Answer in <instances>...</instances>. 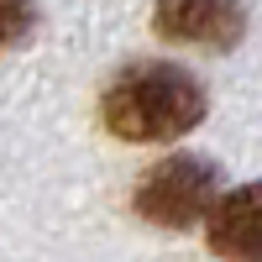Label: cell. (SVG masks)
<instances>
[{"label":"cell","mask_w":262,"mask_h":262,"mask_svg":"<svg viewBox=\"0 0 262 262\" xmlns=\"http://www.w3.org/2000/svg\"><path fill=\"white\" fill-rule=\"evenodd\" d=\"M137 210H142V221L168 226V231L210 221V210H215V168L205 158H168L158 168H147L142 184H137Z\"/></svg>","instance_id":"cell-2"},{"label":"cell","mask_w":262,"mask_h":262,"mask_svg":"<svg viewBox=\"0 0 262 262\" xmlns=\"http://www.w3.org/2000/svg\"><path fill=\"white\" fill-rule=\"evenodd\" d=\"M32 32V0H0V48Z\"/></svg>","instance_id":"cell-5"},{"label":"cell","mask_w":262,"mask_h":262,"mask_svg":"<svg viewBox=\"0 0 262 262\" xmlns=\"http://www.w3.org/2000/svg\"><path fill=\"white\" fill-rule=\"evenodd\" d=\"M158 32L168 42H194V48H231L242 37V6L236 0H158Z\"/></svg>","instance_id":"cell-3"},{"label":"cell","mask_w":262,"mask_h":262,"mask_svg":"<svg viewBox=\"0 0 262 262\" xmlns=\"http://www.w3.org/2000/svg\"><path fill=\"white\" fill-rule=\"evenodd\" d=\"M210 247L226 262H262V184H247L226 200H215Z\"/></svg>","instance_id":"cell-4"},{"label":"cell","mask_w":262,"mask_h":262,"mask_svg":"<svg viewBox=\"0 0 262 262\" xmlns=\"http://www.w3.org/2000/svg\"><path fill=\"white\" fill-rule=\"evenodd\" d=\"M205 116V90L173 63H137L105 90V126L126 142H173Z\"/></svg>","instance_id":"cell-1"}]
</instances>
